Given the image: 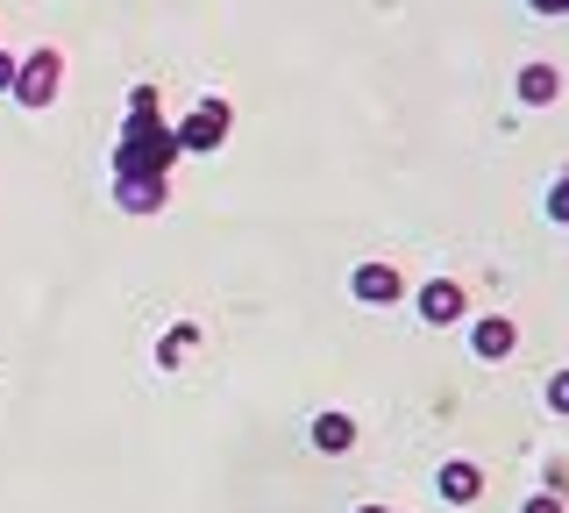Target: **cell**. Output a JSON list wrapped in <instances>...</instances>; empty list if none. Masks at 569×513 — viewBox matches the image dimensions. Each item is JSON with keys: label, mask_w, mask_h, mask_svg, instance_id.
Instances as JSON below:
<instances>
[{"label": "cell", "mask_w": 569, "mask_h": 513, "mask_svg": "<svg viewBox=\"0 0 569 513\" xmlns=\"http://www.w3.org/2000/svg\"><path fill=\"white\" fill-rule=\"evenodd\" d=\"M171 165H178V136L157 121V86H136L121 144H114V179H164Z\"/></svg>", "instance_id": "obj_1"}, {"label": "cell", "mask_w": 569, "mask_h": 513, "mask_svg": "<svg viewBox=\"0 0 569 513\" xmlns=\"http://www.w3.org/2000/svg\"><path fill=\"white\" fill-rule=\"evenodd\" d=\"M228 129H236V108H228L221 93H207L171 136H178V150H186V157H207V150H221V144H228Z\"/></svg>", "instance_id": "obj_2"}, {"label": "cell", "mask_w": 569, "mask_h": 513, "mask_svg": "<svg viewBox=\"0 0 569 513\" xmlns=\"http://www.w3.org/2000/svg\"><path fill=\"white\" fill-rule=\"evenodd\" d=\"M22 108H50V100L64 93V58L58 50H29V58H14V86H8Z\"/></svg>", "instance_id": "obj_3"}, {"label": "cell", "mask_w": 569, "mask_h": 513, "mask_svg": "<svg viewBox=\"0 0 569 513\" xmlns=\"http://www.w3.org/2000/svg\"><path fill=\"white\" fill-rule=\"evenodd\" d=\"M413 314H420L427 328H456L462 314H470V293H462L456 278H427V286L413 293Z\"/></svg>", "instance_id": "obj_4"}, {"label": "cell", "mask_w": 569, "mask_h": 513, "mask_svg": "<svg viewBox=\"0 0 569 513\" xmlns=\"http://www.w3.org/2000/svg\"><path fill=\"white\" fill-rule=\"evenodd\" d=\"M349 293L363 299V307H399V299H406V278H399V264L370 257V264H356V272H349Z\"/></svg>", "instance_id": "obj_5"}, {"label": "cell", "mask_w": 569, "mask_h": 513, "mask_svg": "<svg viewBox=\"0 0 569 513\" xmlns=\"http://www.w3.org/2000/svg\"><path fill=\"white\" fill-rule=\"evenodd\" d=\"M470 349H477L485 364L512 357V349H520V322H512V314H477V328H470Z\"/></svg>", "instance_id": "obj_6"}, {"label": "cell", "mask_w": 569, "mask_h": 513, "mask_svg": "<svg viewBox=\"0 0 569 513\" xmlns=\"http://www.w3.org/2000/svg\"><path fill=\"white\" fill-rule=\"evenodd\" d=\"M435 492H441L449 506H477V500H485V471L462 464V456H449V464L435 471Z\"/></svg>", "instance_id": "obj_7"}, {"label": "cell", "mask_w": 569, "mask_h": 513, "mask_svg": "<svg viewBox=\"0 0 569 513\" xmlns=\"http://www.w3.org/2000/svg\"><path fill=\"white\" fill-rule=\"evenodd\" d=\"M512 93H520V108H556V100H562V72H556V65H541V58H533V65H520Z\"/></svg>", "instance_id": "obj_8"}, {"label": "cell", "mask_w": 569, "mask_h": 513, "mask_svg": "<svg viewBox=\"0 0 569 513\" xmlns=\"http://www.w3.org/2000/svg\"><path fill=\"white\" fill-rule=\"evenodd\" d=\"M313 450L320 456H342V450H356V414H342V406H328V414H313Z\"/></svg>", "instance_id": "obj_9"}, {"label": "cell", "mask_w": 569, "mask_h": 513, "mask_svg": "<svg viewBox=\"0 0 569 513\" xmlns=\"http://www.w3.org/2000/svg\"><path fill=\"white\" fill-rule=\"evenodd\" d=\"M114 200L129 207V215H157V207H164V179H114Z\"/></svg>", "instance_id": "obj_10"}, {"label": "cell", "mask_w": 569, "mask_h": 513, "mask_svg": "<svg viewBox=\"0 0 569 513\" xmlns=\"http://www.w3.org/2000/svg\"><path fill=\"white\" fill-rule=\"evenodd\" d=\"M192 343H200V328H192V322H186V328H171L164 343H157V364H164V371H178V357H186Z\"/></svg>", "instance_id": "obj_11"}, {"label": "cell", "mask_w": 569, "mask_h": 513, "mask_svg": "<svg viewBox=\"0 0 569 513\" xmlns=\"http://www.w3.org/2000/svg\"><path fill=\"white\" fill-rule=\"evenodd\" d=\"M548 221H562V228H569V171H562L556 186H548Z\"/></svg>", "instance_id": "obj_12"}, {"label": "cell", "mask_w": 569, "mask_h": 513, "mask_svg": "<svg viewBox=\"0 0 569 513\" xmlns=\"http://www.w3.org/2000/svg\"><path fill=\"white\" fill-rule=\"evenodd\" d=\"M548 406H556V414H569V371H556V378H548Z\"/></svg>", "instance_id": "obj_13"}, {"label": "cell", "mask_w": 569, "mask_h": 513, "mask_svg": "<svg viewBox=\"0 0 569 513\" xmlns=\"http://www.w3.org/2000/svg\"><path fill=\"white\" fill-rule=\"evenodd\" d=\"M520 513H562V492H533V500Z\"/></svg>", "instance_id": "obj_14"}, {"label": "cell", "mask_w": 569, "mask_h": 513, "mask_svg": "<svg viewBox=\"0 0 569 513\" xmlns=\"http://www.w3.org/2000/svg\"><path fill=\"white\" fill-rule=\"evenodd\" d=\"M527 14H569V0H527Z\"/></svg>", "instance_id": "obj_15"}, {"label": "cell", "mask_w": 569, "mask_h": 513, "mask_svg": "<svg viewBox=\"0 0 569 513\" xmlns=\"http://www.w3.org/2000/svg\"><path fill=\"white\" fill-rule=\"evenodd\" d=\"M8 86H14V58H8V50H0V93H8Z\"/></svg>", "instance_id": "obj_16"}, {"label": "cell", "mask_w": 569, "mask_h": 513, "mask_svg": "<svg viewBox=\"0 0 569 513\" xmlns=\"http://www.w3.org/2000/svg\"><path fill=\"white\" fill-rule=\"evenodd\" d=\"M349 513H391V506H349Z\"/></svg>", "instance_id": "obj_17"}]
</instances>
